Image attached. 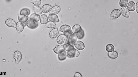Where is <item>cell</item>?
<instances>
[{
	"instance_id": "1",
	"label": "cell",
	"mask_w": 138,
	"mask_h": 77,
	"mask_svg": "<svg viewBox=\"0 0 138 77\" xmlns=\"http://www.w3.org/2000/svg\"><path fill=\"white\" fill-rule=\"evenodd\" d=\"M80 53L79 51L74 48L70 51H68L67 56L70 58H78L79 56Z\"/></svg>"
},
{
	"instance_id": "2",
	"label": "cell",
	"mask_w": 138,
	"mask_h": 77,
	"mask_svg": "<svg viewBox=\"0 0 138 77\" xmlns=\"http://www.w3.org/2000/svg\"><path fill=\"white\" fill-rule=\"evenodd\" d=\"M68 39V36L65 34H61L57 37V42L58 44H62L65 43Z\"/></svg>"
},
{
	"instance_id": "3",
	"label": "cell",
	"mask_w": 138,
	"mask_h": 77,
	"mask_svg": "<svg viewBox=\"0 0 138 77\" xmlns=\"http://www.w3.org/2000/svg\"><path fill=\"white\" fill-rule=\"evenodd\" d=\"M13 58L16 64L20 63L21 61L22 56L21 53L19 51H15L14 53Z\"/></svg>"
},
{
	"instance_id": "4",
	"label": "cell",
	"mask_w": 138,
	"mask_h": 77,
	"mask_svg": "<svg viewBox=\"0 0 138 77\" xmlns=\"http://www.w3.org/2000/svg\"><path fill=\"white\" fill-rule=\"evenodd\" d=\"M26 24L27 27L31 29H36L38 26V22L30 19L28 20Z\"/></svg>"
},
{
	"instance_id": "5",
	"label": "cell",
	"mask_w": 138,
	"mask_h": 77,
	"mask_svg": "<svg viewBox=\"0 0 138 77\" xmlns=\"http://www.w3.org/2000/svg\"><path fill=\"white\" fill-rule=\"evenodd\" d=\"M121 15V13L120 10L118 9H115L111 13V19H113L118 18Z\"/></svg>"
},
{
	"instance_id": "6",
	"label": "cell",
	"mask_w": 138,
	"mask_h": 77,
	"mask_svg": "<svg viewBox=\"0 0 138 77\" xmlns=\"http://www.w3.org/2000/svg\"><path fill=\"white\" fill-rule=\"evenodd\" d=\"M59 34V31L58 28H54L50 31L49 33V37L51 39H54L57 38Z\"/></svg>"
},
{
	"instance_id": "7",
	"label": "cell",
	"mask_w": 138,
	"mask_h": 77,
	"mask_svg": "<svg viewBox=\"0 0 138 77\" xmlns=\"http://www.w3.org/2000/svg\"><path fill=\"white\" fill-rule=\"evenodd\" d=\"M77 40V38L76 34H71L69 37L68 40V43L71 45H73Z\"/></svg>"
},
{
	"instance_id": "8",
	"label": "cell",
	"mask_w": 138,
	"mask_h": 77,
	"mask_svg": "<svg viewBox=\"0 0 138 77\" xmlns=\"http://www.w3.org/2000/svg\"><path fill=\"white\" fill-rule=\"evenodd\" d=\"M71 28L69 26L67 25H63L61 26L60 29V31L64 33H69Z\"/></svg>"
},
{
	"instance_id": "9",
	"label": "cell",
	"mask_w": 138,
	"mask_h": 77,
	"mask_svg": "<svg viewBox=\"0 0 138 77\" xmlns=\"http://www.w3.org/2000/svg\"><path fill=\"white\" fill-rule=\"evenodd\" d=\"M60 7L55 6L53 7L51 9L50 11V14L54 15H57L61 11Z\"/></svg>"
},
{
	"instance_id": "10",
	"label": "cell",
	"mask_w": 138,
	"mask_h": 77,
	"mask_svg": "<svg viewBox=\"0 0 138 77\" xmlns=\"http://www.w3.org/2000/svg\"><path fill=\"white\" fill-rule=\"evenodd\" d=\"M74 45L77 49L80 51L83 50L85 47L84 43L80 41H78L76 42L75 43Z\"/></svg>"
},
{
	"instance_id": "11",
	"label": "cell",
	"mask_w": 138,
	"mask_h": 77,
	"mask_svg": "<svg viewBox=\"0 0 138 77\" xmlns=\"http://www.w3.org/2000/svg\"><path fill=\"white\" fill-rule=\"evenodd\" d=\"M5 24L8 27L14 28L16 26V23L14 19L9 18L6 20Z\"/></svg>"
},
{
	"instance_id": "12",
	"label": "cell",
	"mask_w": 138,
	"mask_h": 77,
	"mask_svg": "<svg viewBox=\"0 0 138 77\" xmlns=\"http://www.w3.org/2000/svg\"><path fill=\"white\" fill-rule=\"evenodd\" d=\"M24 27V25L22 23L20 22L17 23L16 28L18 33H21L23 31Z\"/></svg>"
},
{
	"instance_id": "13",
	"label": "cell",
	"mask_w": 138,
	"mask_h": 77,
	"mask_svg": "<svg viewBox=\"0 0 138 77\" xmlns=\"http://www.w3.org/2000/svg\"><path fill=\"white\" fill-rule=\"evenodd\" d=\"M82 29L80 25H75L72 27L71 32L73 34H76L80 32Z\"/></svg>"
},
{
	"instance_id": "14",
	"label": "cell",
	"mask_w": 138,
	"mask_h": 77,
	"mask_svg": "<svg viewBox=\"0 0 138 77\" xmlns=\"http://www.w3.org/2000/svg\"><path fill=\"white\" fill-rule=\"evenodd\" d=\"M53 50L55 53L59 54L65 50L63 46L62 45H59L56 46L53 49Z\"/></svg>"
},
{
	"instance_id": "15",
	"label": "cell",
	"mask_w": 138,
	"mask_h": 77,
	"mask_svg": "<svg viewBox=\"0 0 138 77\" xmlns=\"http://www.w3.org/2000/svg\"><path fill=\"white\" fill-rule=\"evenodd\" d=\"M49 20L50 21L55 23L59 22L60 20L57 15L50 14L48 16Z\"/></svg>"
},
{
	"instance_id": "16",
	"label": "cell",
	"mask_w": 138,
	"mask_h": 77,
	"mask_svg": "<svg viewBox=\"0 0 138 77\" xmlns=\"http://www.w3.org/2000/svg\"><path fill=\"white\" fill-rule=\"evenodd\" d=\"M18 19L19 22L24 24L27 22L29 17L27 15L20 14L18 16Z\"/></svg>"
},
{
	"instance_id": "17",
	"label": "cell",
	"mask_w": 138,
	"mask_h": 77,
	"mask_svg": "<svg viewBox=\"0 0 138 77\" xmlns=\"http://www.w3.org/2000/svg\"><path fill=\"white\" fill-rule=\"evenodd\" d=\"M52 6L49 4H45L43 5L42 8V11L43 13L46 14L50 11Z\"/></svg>"
},
{
	"instance_id": "18",
	"label": "cell",
	"mask_w": 138,
	"mask_h": 77,
	"mask_svg": "<svg viewBox=\"0 0 138 77\" xmlns=\"http://www.w3.org/2000/svg\"><path fill=\"white\" fill-rule=\"evenodd\" d=\"M121 10L122 16L126 18L129 17L130 12L126 8H122L121 9Z\"/></svg>"
},
{
	"instance_id": "19",
	"label": "cell",
	"mask_w": 138,
	"mask_h": 77,
	"mask_svg": "<svg viewBox=\"0 0 138 77\" xmlns=\"http://www.w3.org/2000/svg\"><path fill=\"white\" fill-rule=\"evenodd\" d=\"M67 56V54L66 52L65 51H64L62 52L59 54L58 58L60 61H63L66 60Z\"/></svg>"
},
{
	"instance_id": "20",
	"label": "cell",
	"mask_w": 138,
	"mask_h": 77,
	"mask_svg": "<svg viewBox=\"0 0 138 77\" xmlns=\"http://www.w3.org/2000/svg\"><path fill=\"white\" fill-rule=\"evenodd\" d=\"M108 57L112 59H115L118 57V53L116 51L110 52L108 53Z\"/></svg>"
},
{
	"instance_id": "21",
	"label": "cell",
	"mask_w": 138,
	"mask_h": 77,
	"mask_svg": "<svg viewBox=\"0 0 138 77\" xmlns=\"http://www.w3.org/2000/svg\"><path fill=\"white\" fill-rule=\"evenodd\" d=\"M48 21V19L47 15L45 14L42 15L40 17V24L44 25L46 24Z\"/></svg>"
},
{
	"instance_id": "22",
	"label": "cell",
	"mask_w": 138,
	"mask_h": 77,
	"mask_svg": "<svg viewBox=\"0 0 138 77\" xmlns=\"http://www.w3.org/2000/svg\"><path fill=\"white\" fill-rule=\"evenodd\" d=\"M127 8L130 11H134L135 9V3L133 1L130 2L127 7Z\"/></svg>"
},
{
	"instance_id": "23",
	"label": "cell",
	"mask_w": 138,
	"mask_h": 77,
	"mask_svg": "<svg viewBox=\"0 0 138 77\" xmlns=\"http://www.w3.org/2000/svg\"><path fill=\"white\" fill-rule=\"evenodd\" d=\"M34 11L35 14L38 15H40L42 14L41 9L39 6H34Z\"/></svg>"
},
{
	"instance_id": "24",
	"label": "cell",
	"mask_w": 138,
	"mask_h": 77,
	"mask_svg": "<svg viewBox=\"0 0 138 77\" xmlns=\"http://www.w3.org/2000/svg\"><path fill=\"white\" fill-rule=\"evenodd\" d=\"M40 17V15L34 13L30 15V20H34V21L38 22L39 21Z\"/></svg>"
},
{
	"instance_id": "25",
	"label": "cell",
	"mask_w": 138,
	"mask_h": 77,
	"mask_svg": "<svg viewBox=\"0 0 138 77\" xmlns=\"http://www.w3.org/2000/svg\"><path fill=\"white\" fill-rule=\"evenodd\" d=\"M56 26V24L55 23L51 21L48 22L45 25L46 27L49 29H54Z\"/></svg>"
},
{
	"instance_id": "26",
	"label": "cell",
	"mask_w": 138,
	"mask_h": 77,
	"mask_svg": "<svg viewBox=\"0 0 138 77\" xmlns=\"http://www.w3.org/2000/svg\"><path fill=\"white\" fill-rule=\"evenodd\" d=\"M30 11L29 9L27 8H24L21 10L20 12V14L29 16L30 14Z\"/></svg>"
},
{
	"instance_id": "27",
	"label": "cell",
	"mask_w": 138,
	"mask_h": 77,
	"mask_svg": "<svg viewBox=\"0 0 138 77\" xmlns=\"http://www.w3.org/2000/svg\"><path fill=\"white\" fill-rule=\"evenodd\" d=\"M63 46L65 50L68 52L74 48L73 45L69 44L68 43H65Z\"/></svg>"
},
{
	"instance_id": "28",
	"label": "cell",
	"mask_w": 138,
	"mask_h": 77,
	"mask_svg": "<svg viewBox=\"0 0 138 77\" xmlns=\"http://www.w3.org/2000/svg\"><path fill=\"white\" fill-rule=\"evenodd\" d=\"M77 37L79 39H81L83 38L85 35V32L83 29H82L79 32L76 34Z\"/></svg>"
},
{
	"instance_id": "29",
	"label": "cell",
	"mask_w": 138,
	"mask_h": 77,
	"mask_svg": "<svg viewBox=\"0 0 138 77\" xmlns=\"http://www.w3.org/2000/svg\"><path fill=\"white\" fill-rule=\"evenodd\" d=\"M106 49L107 52H111L114 50L115 47L113 45L109 44L107 45Z\"/></svg>"
},
{
	"instance_id": "30",
	"label": "cell",
	"mask_w": 138,
	"mask_h": 77,
	"mask_svg": "<svg viewBox=\"0 0 138 77\" xmlns=\"http://www.w3.org/2000/svg\"><path fill=\"white\" fill-rule=\"evenodd\" d=\"M128 3V0H121L119 2L120 6L122 7H126Z\"/></svg>"
},
{
	"instance_id": "31",
	"label": "cell",
	"mask_w": 138,
	"mask_h": 77,
	"mask_svg": "<svg viewBox=\"0 0 138 77\" xmlns=\"http://www.w3.org/2000/svg\"><path fill=\"white\" fill-rule=\"evenodd\" d=\"M31 2L33 4L36 6H39L41 4V0H31Z\"/></svg>"
},
{
	"instance_id": "32",
	"label": "cell",
	"mask_w": 138,
	"mask_h": 77,
	"mask_svg": "<svg viewBox=\"0 0 138 77\" xmlns=\"http://www.w3.org/2000/svg\"><path fill=\"white\" fill-rule=\"evenodd\" d=\"M74 77H82V76L80 73L78 72H76L75 73Z\"/></svg>"
},
{
	"instance_id": "33",
	"label": "cell",
	"mask_w": 138,
	"mask_h": 77,
	"mask_svg": "<svg viewBox=\"0 0 138 77\" xmlns=\"http://www.w3.org/2000/svg\"><path fill=\"white\" fill-rule=\"evenodd\" d=\"M138 2H137V3L136 4V11L137 12V13H138Z\"/></svg>"
}]
</instances>
